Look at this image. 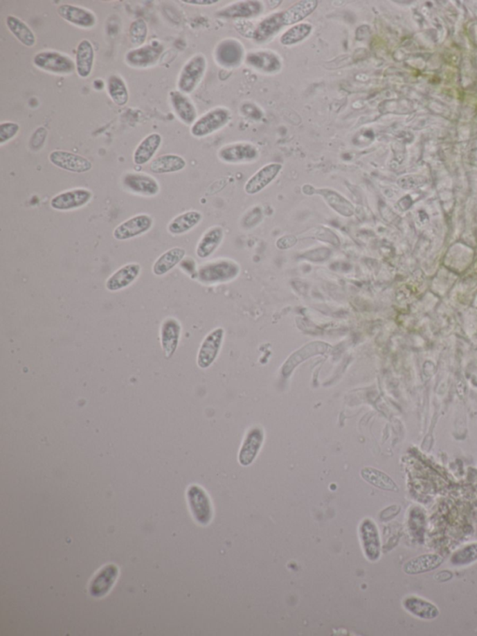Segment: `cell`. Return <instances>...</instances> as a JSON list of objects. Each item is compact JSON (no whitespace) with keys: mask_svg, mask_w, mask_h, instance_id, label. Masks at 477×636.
Here are the masks:
<instances>
[{"mask_svg":"<svg viewBox=\"0 0 477 636\" xmlns=\"http://www.w3.org/2000/svg\"><path fill=\"white\" fill-rule=\"evenodd\" d=\"M107 94L113 103L118 107H124L129 102V91L127 85L118 75H111L107 82Z\"/></svg>","mask_w":477,"mask_h":636,"instance_id":"obj_36","label":"cell"},{"mask_svg":"<svg viewBox=\"0 0 477 636\" xmlns=\"http://www.w3.org/2000/svg\"><path fill=\"white\" fill-rule=\"evenodd\" d=\"M224 239V230L220 226L210 228L204 233L197 245L196 255L199 258H207L214 254Z\"/></svg>","mask_w":477,"mask_h":636,"instance_id":"obj_26","label":"cell"},{"mask_svg":"<svg viewBox=\"0 0 477 636\" xmlns=\"http://www.w3.org/2000/svg\"><path fill=\"white\" fill-rule=\"evenodd\" d=\"M118 576V567L116 565H107L99 570L90 583L89 592L91 597L94 598L106 597L114 586Z\"/></svg>","mask_w":477,"mask_h":636,"instance_id":"obj_16","label":"cell"},{"mask_svg":"<svg viewBox=\"0 0 477 636\" xmlns=\"http://www.w3.org/2000/svg\"><path fill=\"white\" fill-rule=\"evenodd\" d=\"M312 26L308 23L296 24L282 35L280 42L285 46L298 44L303 42L312 34Z\"/></svg>","mask_w":477,"mask_h":636,"instance_id":"obj_39","label":"cell"},{"mask_svg":"<svg viewBox=\"0 0 477 636\" xmlns=\"http://www.w3.org/2000/svg\"><path fill=\"white\" fill-rule=\"evenodd\" d=\"M170 102L172 110L177 116V118L182 121L186 125H194V123L198 118V113L195 105L188 98L187 94H184L179 91H172L169 94Z\"/></svg>","mask_w":477,"mask_h":636,"instance_id":"obj_18","label":"cell"},{"mask_svg":"<svg viewBox=\"0 0 477 636\" xmlns=\"http://www.w3.org/2000/svg\"><path fill=\"white\" fill-rule=\"evenodd\" d=\"M58 15L67 23L83 29L93 28L97 24L96 15L85 8L63 4L58 8Z\"/></svg>","mask_w":477,"mask_h":636,"instance_id":"obj_13","label":"cell"},{"mask_svg":"<svg viewBox=\"0 0 477 636\" xmlns=\"http://www.w3.org/2000/svg\"><path fill=\"white\" fill-rule=\"evenodd\" d=\"M48 160L53 166L71 173L84 174L93 168V164L87 158L66 150H53Z\"/></svg>","mask_w":477,"mask_h":636,"instance_id":"obj_7","label":"cell"},{"mask_svg":"<svg viewBox=\"0 0 477 636\" xmlns=\"http://www.w3.org/2000/svg\"><path fill=\"white\" fill-rule=\"evenodd\" d=\"M230 120V110L217 107L199 117L191 126L190 133L197 139L208 136L227 125Z\"/></svg>","mask_w":477,"mask_h":636,"instance_id":"obj_3","label":"cell"},{"mask_svg":"<svg viewBox=\"0 0 477 636\" xmlns=\"http://www.w3.org/2000/svg\"><path fill=\"white\" fill-rule=\"evenodd\" d=\"M361 475L368 484L378 487L385 491L398 492V486L387 474L373 468H365L361 471Z\"/></svg>","mask_w":477,"mask_h":636,"instance_id":"obj_38","label":"cell"},{"mask_svg":"<svg viewBox=\"0 0 477 636\" xmlns=\"http://www.w3.org/2000/svg\"><path fill=\"white\" fill-rule=\"evenodd\" d=\"M33 64L42 71L55 75H70L76 70V63L69 55L55 51L37 53Z\"/></svg>","mask_w":477,"mask_h":636,"instance_id":"obj_2","label":"cell"},{"mask_svg":"<svg viewBox=\"0 0 477 636\" xmlns=\"http://www.w3.org/2000/svg\"><path fill=\"white\" fill-rule=\"evenodd\" d=\"M153 226L150 215L140 214L125 220L115 228L113 237L118 241H126L147 233Z\"/></svg>","mask_w":477,"mask_h":636,"instance_id":"obj_8","label":"cell"},{"mask_svg":"<svg viewBox=\"0 0 477 636\" xmlns=\"http://www.w3.org/2000/svg\"><path fill=\"white\" fill-rule=\"evenodd\" d=\"M282 169V164L278 163H271L261 167L245 183V193L249 194V195H255V194L260 193L264 188L268 187L272 182H274Z\"/></svg>","mask_w":477,"mask_h":636,"instance_id":"obj_12","label":"cell"},{"mask_svg":"<svg viewBox=\"0 0 477 636\" xmlns=\"http://www.w3.org/2000/svg\"><path fill=\"white\" fill-rule=\"evenodd\" d=\"M201 220H203L201 213L191 210V211L183 213L175 217L169 223L167 230L172 236H182L195 228Z\"/></svg>","mask_w":477,"mask_h":636,"instance_id":"obj_31","label":"cell"},{"mask_svg":"<svg viewBox=\"0 0 477 636\" xmlns=\"http://www.w3.org/2000/svg\"><path fill=\"white\" fill-rule=\"evenodd\" d=\"M187 166V161L182 156L164 154L152 161L150 169L154 174H172L182 171Z\"/></svg>","mask_w":477,"mask_h":636,"instance_id":"obj_29","label":"cell"},{"mask_svg":"<svg viewBox=\"0 0 477 636\" xmlns=\"http://www.w3.org/2000/svg\"><path fill=\"white\" fill-rule=\"evenodd\" d=\"M20 131V125L12 121H6L0 125V145H3L5 143L10 141L17 136Z\"/></svg>","mask_w":477,"mask_h":636,"instance_id":"obj_42","label":"cell"},{"mask_svg":"<svg viewBox=\"0 0 477 636\" xmlns=\"http://www.w3.org/2000/svg\"><path fill=\"white\" fill-rule=\"evenodd\" d=\"M258 150L250 143H234L225 145L218 152L221 161L228 164L246 163L258 158Z\"/></svg>","mask_w":477,"mask_h":636,"instance_id":"obj_14","label":"cell"},{"mask_svg":"<svg viewBox=\"0 0 477 636\" xmlns=\"http://www.w3.org/2000/svg\"><path fill=\"white\" fill-rule=\"evenodd\" d=\"M147 36L148 26L145 19H136L131 24L130 28H129V40L134 48L144 46Z\"/></svg>","mask_w":477,"mask_h":636,"instance_id":"obj_40","label":"cell"},{"mask_svg":"<svg viewBox=\"0 0 477 636\" xmlns=\"http://www.w3.org/2000/svg\"><path fill=\"white\" fill-rule=\"evenodd\" d=\"M163 45L159 42L134 48L126 55L125 61L134 69H147L155 66L163 55Z\"/></svg>","mask_w":477,"mask_h":636,"instance_id":"obj_9","label":"cell"},{"mask_svg":"<svg viewBox=\"0 0 477 636\" xmlns=\"http://www.w3.org/2000/svg\"><path fill=\"white\" fill-rule=\"evenodd\" d=\"M207 69L206 56L196 55L182 67L177 82L179 91L184 94H192L203 80Z\"/></svg>","mask_w":477,"mask_h":636,"instance_id":"obj_1","label":"cell"},{"mask_svg":"<svg viewBox=\"0 0 477 636\" xmlns=\"http://www.w3.org/2000/svg\"><path fill=\"white\" fill-rule=\"evenodd\" d=\"M6 24L10 33L13 35L26 47L31 48L36 45L37 37L34 32L20 18L9 15L6 18Z\"/></svg>","mask_w":477,"mask_h":636,"instance_id":"obj_32","label":"cell"},{"mask_svg":"<svg viewBox=\"0 0 477 636\" xmlns=\"http://www.w3.org/2000/svg\"><path fill=\"white\" fill-rule=\"evenodd\" d=\"M93 193L87 188H78L63 191L51 200V206L57 211H71L90 203Z\"/></svg>","mask_w":477,"mask_h":636,"instance_id":"obj_6","label":"cell"},{"mask_svg":"<svg viewBox=\"0 0 477 636\" xmlns=\"http://www.w3.org/2000/svg\"><path fill=\"white\" fill-rule=\"evenodd\" d=\"M328 348H330V346L325 344V342H314L307 344L303 348L299 349L298 352L294 353L291 355L289 360L285 364L284 369H282V374L285 377L289 376L292 373L293 369L296 368L299 363L303 362L307 358L314 357L315 355L323 354Z\"/></svg>","mask_w":477,"mask_h":636,"instance_id":"obj_25","label":"cell"},{"mask_svg":"<svg viewBox=\"0 0 477 636\" xmlns=\"http://www.w3.org/2000/svg\"><path fill=\"white\" fill-rule=\"evenodd\" d=\"M187 497L194 519L199 524H208L213 518V509L206 492L199 485H190L188 488Z\"/></svg>","mask_w":477,"mask_h":636,"instance_id":"obj_4","label":"cell"},{"mask_svg":"<svg viewBox=\"0 0 477 636\" xmlns=\"http://www.w3.org/2000/svg\"><path fill=\"white\" fill-rule=\"evenodd\" d=\"M404 608L408 612L417 618L422 619H435L440 615L438 606L429 601L417 597H406L403 602Z\"/></svg>","mask_w":477,"mask_h":636,"instance_id":"obj_27","label":"cell"},{"mask_svg":"<svg viewBox=\"0 0 477 636\" xmlns=\"http://www.w3.org/2000/svg\"><path fill=\"white\" fill-rule=\"evenodd\" d=\"M247 64L263 72H277L281 69L282 63L278 56L268 52L251 53L246 58Z\"/></svg>","mask_w":477,"mask_h":636,"instance_id":"obj_34","label":"cell"},{"mask_svg":"<svg viewBox=\"0 0 477 636\" xmlns=\"http://www.w3.org/2000/svg\"><path fill=\"white\" fill-rule=\"evenodd\" d=\"M360 535L366 556L372 562L378 560L381 557V540L375 522L369 519L365 520L361 524Z\"/></svg>","mask_w":477,"mask_h":636,"instance_id":"obj_17","label":"cell"},{"mask_svg":"<svg viewBox=\"0 0 477 636\" xmlns=\"http://www.w3.org/2000/svg\"><path fill=\"white\" fill-rule=\"evenodd\" d=\"M319 2L316 0H305V1H299L298 3L293 5L289 9L282 12V21L284 26H293L298 24L299 21L304 20L311 15L316 10Z\"/></svg>","mask_w":477,"mask_h":636,"instance_id":"obj_28","label":"cell"},{"mask_svg":"<svg viewBox=\"0 0 477 636\" xmlns=\"http://www.w3.org/2000/svg\"><path fill=\"white\" fill-rule=\"evenodd\" d=\"M239 267L228 260H217L201 266L198 271V279L204 284L227 281L236 276Z\"/></svg>","mask_w":477,"mask_h":636,"instance_id":"obj_5","label":"cell"},{"mask_svg":"<svg viewBox=\"0 0 477 636\" xmlns=\"http://www.w3.org/2000/svg\"><path fill=\"white\" fill-rule=\"evenodd\" d=\"M186 250L182 247H174L167 250L157 258L152 266V272L155 276H163L168 274L175 266L179 265L186 256Z\"/></svg>","mask_w":477,"mask_h":636,"instance_id":"obj_30","label":"cell"},{"mask_svg":"<svg viewBox=\"0 0 477 636\" xmlns=\"http://www.w3.org/2000/svg\"><path fill=\"white\" fill-rule=\"evenodd\" d=\"M163 137L160 134L153 133L145 136L134 150L133 160L136 166H145L152 161L159 149H160Z\"/></svg>","mask_w":477,"mask_h":636,"instance_id":"obj_21","label":"cell"},{"mask_svg":"<svg viewBox=\"0 0 477 636\" xmlns=\"http://www.w3.org/2000/svg\"><path fill=\"white\" fill-rule=\"evenodd\" d=\"M452 578H453V574L450 571H441L440 573H438L435 576V581L440 582L450 581Z\"/></svg>","mask_w":477,"mask_h":636,"instance_id":"obj_43","label":"cell"},{"mask_svg":"<svg viewBox=\"0 0 477 636\" xmlns=\"http://www.w3.org/2000/svg\"><path fill=\"white\" fill-rule=\"evenodd\" d=\"M141 265L138 263L126 264L116 271L106 282L107 290L111 292L124 290L133 284L141 273Z\"/></svg>","mask_w":477,"mask_h":636,"instance_id":"obj_19","label":"cell"},{"mask_svg":"<svg viewBox=\"0 0 477 636\" xmlns=\"http://www.w3.org/2000/svg\"><path fill=\"white\" fill-rule=\"evenodd\" d=\"M444 563V558L440 555L428 554L415 557L408 560L404 567V571L408 575H419V574L431 572L438 569Z\"/></svg>","mask_w":477,"mask_h":636,"instance_id":"obj_24","label":"cell"},{"mask_svg":"<svg viewBox=\"0 0 477 636\" xmlns=\"http://www.w3.org/2000/svg\"><path fill=\"white\" fill-rule=\"evenodd\" d=\"M225 330L217 328L204 338L199 347L197 363L201 369H207L215 362L222 346Z\"/></svg>","mask_w":477,"mask_h":636,"instance_id":"obj_10","label":"cell"},{"mask_svg":"<svg viewBox=\"0 0 477 636\" xmlns=\"http://www.w3.org/2000/svg\"><path fill=\"white\" fill-rule=\"evenodd\" d=\"M242 55H244V48L241 43L233 39L221 42L215 51V58L218 63L225 67L239 64Z\"/></svg>","mask_w":477,"mask_h":636,"instance_id":"obj_23","label":"cell"},{"mask_svg":"<svg viewBox=\"0 0 477 636\" xmlns=\"http://www.w3.org/2000/svg\"><path fill=\"white\" fill-rule=\"evenodd\" d=\"M282 28L284 24L282 21V12L273 13L260 21L255 28L254 39L260 43L266 42L269 37L278 33Z\"/></svg>","mask_w":477,"mask_h":636,"instance_id":"obj_33","label":"cell"},{"mask_svg":"<svg viewBox=\"0 0 477 636\" xmlns=\"http://www.w3.org/2000/svg\"><path fill=\"white\" fill-rule=\"evenodd\" d=\"M317 193L322 195L325 200L327 202L334 210L345 217H350L354 215V207L350 202L345 199L341 194L336 193L335 191L328 190V188H321L316 191Z\"/></svg>","mask_w":477,"mask_h":636,"instance_id":"obj_37","label":"cell"},{"mask_svg":"<svg viewBox=\"0 0 477 636\" xmlns=\"http://www.w3.org/2000/svg\"><path fill=\"white\" fill-rule=\"evenodd\" d=\"M184 3L193 4V5H213L217 3V0H185Z\"/></svg>","mask_w":477,"mask_h":636,"instance_id":"obj_44","label":"cell"},{"mask_svg":"<svg viewBox=\"0 0 477 636\" xmlns=\"http://www.w3.org/2000/svg\"><path fill=\"white\" fill-rule=\"evenodd\" d=\"M262 5L258 1H244L231 5L219 12L220 16L228 18H248L258 15Z\"/></svg>","mask_w":477,"mask_h":636,"instance_id":"obj_35","label":"cell"},{"mask_svg":"<svg viewBox=\"0 0 477 636\" xmlns=\"http://www.w3.org/2000/svg\"><path fill=\"white\" fill-rule=\"evenodd\" d=\"M477 560V543L463 547L454 552L450 562L454 565H468Z\"/></svg>","mask_w":477,"mask_h":636,"instance_id":"obj_41","label":"cell"},{"mask_svg":"<svg viewBox=\"0 0 477 636\" xmlns=\"http://www.w3.org/2000/svg\"><path fill=\"white\" fill-rule=\"evenodd\" d=\"M181 324L174 317L166 318L161 327V344L166 358L174 357L179 346Z\"/></svg>","mask_w":477,"mask_h":636,"instance_id":"obj_15","label":"cell"},{"mask_svg":"<svg viewBox=\"0 0 477 636\" xmlns=\"http://www.w3.org/2000/svg\"><path fill=\"white\" fill-rule=\"evenodd\" d=\"M94 58H96V53H94L93 45L91 44L90 40L82 39L77 46L76 58H75L76 72L82 79H87L91 76L93 69Z\"/></svg>","mask_w":477,"mask_h":636,"instance_id":"obj_20","label":"cell"},{"mask_svg":"<svg viewBox=\"0 0 477 636\" xmlns=\"http://www.w3.org/2000/svg\"><path fill=\"white\" fill-rule=\"evenodd\" d=\"M126 191L145 197H153L160 193V184L154 177L145 173H127L123 177Z\"/></svg>","mask_w":477,"mask_h":636,"instance_id":"obj_11","label":"cell"},{"mask_svg":"<svg viewBox=\"0 0 477 636\" xmlns=\"http://www.w3.org/2000/svg\"><path fill=\"white\" fill-rule=\"evenodd\" d=\"M263 439L264 432L260 427L253 428L248 432L239 454V462L241 465L249 466L253 463L262 445Z\"/></svg>","mask_w":477,"mask_h":636,"instance_id":"obj_22","label":"cell"}]
</instances>
